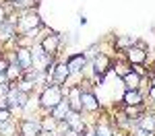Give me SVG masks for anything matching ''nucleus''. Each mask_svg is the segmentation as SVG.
Masks as SVG:
<instances>
[{
	"mask_svg": "<svg viewBox=\"0 0 155 136\" xmlns=\"http://www.w3.org/2000/svg\"><path fill=\"white\" fill-rule=\"evenodd\" d=\"M81 103H83L87 109H97V101L91 93H83V95H81Z\"/></svg>",
	"mask_w": 155,
	"mask_h": 136,
	"instance_id": "6e6552de",
	"label": "nucleus"
},
{
	"mask_svg": "<svg viewBox=\"0 0 155 136\" xmlns=\"http://www.w3.org/2000/svg\"><path fill=\"white\" fill-rule=\"evenodd\" d=\"M21 70H23V68H21L19 64H12V66H8V68H6V76H8V81H12L15 76H19V74H21Z\"/></svg>",
	"mask_w": 155,
	"mask_h": 136,
	"instance_id": "4468645a",
	"label": "nucleus"
},
{
	"mask_svg": "<svg viewBox=\"0 0 155 136\" xmlns=\"http://www.w3.org/2000/svg\"><path fill=\"white\" fill-rule=\"evenodd\" d=\"M97 136H112V134H110L107 128H99V130H97Z\"/></svg>",
	"mask_w": 155,
	"mask_h": 136,
	"instance_id": "412c9836",
	"label": "nucleus"
},
{
	"mask_svg": "<svg viewBox=\"0 0 155 136\" xmlns=\"http://www.w3.org/2000/svg\"><path fill=\"white\" fill-rule=\"evenodd\" d=\"M124 101H126L128 105H139V103H141V95H139L137 91H128V93L124 95Z\"/></svg>",
	"mask_w": 155,
	"mask_h": 136,
	"instance_id": "f8f14e48",
	"label": "nucleus"
},
{
	"mask_svg": "<svg viewBox=\"0 0 155 136\" xmlns=\"http://www.w3.org/2000/svg\"><path fill=\"white\" fill-rule=\"evenodd\" d=\"M15 6H19V8H25V6H31V0H17V2H15Z\"/></svg>",
	"mask_w": 155,
	"mask_h": 136,
	"instance_id": "a211bd4d",
	"label": "nucleus"
},
{
	"mask_svg": "<svg viewBox=\"0 0 155 136\" xmlns=\"http://www.w3.org/2000/svg\"><path fill=\"white\" fill-rule=\"evenodd\" d=\"M68 66L66 64H60V66H56V76H54V83L56 85H62L64 81H66V76H68Z\"/></svg>",
	"mask_w": 155,
	"mask_h": 136,
	"instance_id": "0eeeda50",
	"label": "nucleus"
},
{
	"mask_svg": "<svg viewBox=\"0 0 155 136\" xmlns=\"http://www.w3.org/2000/svg\"><path fill=\"white\" fill-rule=\"evenodd\" d=\"M2 21H4V11H2V6H0V25H2Z\"/></svg>",
	"mask_w": 155,
	"mask_h": 136,
	"instance_id": "5701e85b",
	"label": "nucleus"
},
{
	"mask_svg": "<svg viewBox=\"0 0 155 136\" xmlns=\"http://www.w3.org/2000/svg\"><path fill=\"white\" fill-rule=\"evenodd\" d=\"M66 124L72 126L74 130H83V124L79 122V113H77V111H72L71 115H66Z\"/></svg>",
	"mask_w": 155,
	"mask_h": 136,
	"instance_id": "9d476101",
	"label": "nucleus"
},
{
	"mask_svg": "<svg viewBox=\"0 0 155 136\" xmlns=\"http://www.w3.org/2000/svg\"><path fill=\"white\" fill-rule=\"evenodd\" d=\"M17 64H19L23 70H27V68L31 66V52H29V49H19V52H17Z\"/></svg>",
	"mask_w": 155,
	"mask_h": 136,
	"instance_id": "20e7f679",
	"label": "nucleus"
},
{
	"mask_svg": "<svg viewBox=\"0 0 155 136\" xmlns=\"http://www.w3.org/2000/svg\"><path fill=\"white\" fill-rule=\"evenodd\" d=\"M79 93H81L79 89H72V91H71V97H72V101H71V103H68V105H71V107H72V109H74V111H79V109H81V107H83V103L79 101Z\"/></svg>",
	"mask_w": 155,
	"mask_h": 136,
	"instance_id": "9b49d317",
	"label": "nucleus"
},
{
	"mask_svg": "<svg viewBox=\"0 0 155 136\" xmlns=\"http://www.w3.org/2000/svg\"><path fill=\"white\" fill-rule=\"evenodd\" d=\"M83 62H85L83 56H72L66 66H68V70H79V64H83Z\"/></svg>",
	"mask_w": 155,
	"mask_h": 136,
	"instance_id": "2eb2a0df",
	"label": "nucleus"
},
{
	"mask_svg": "<svg viewBox=\"0 0 155 136\" xmlns=\"http://www.w3.org/2000/svg\"><path fill=\"white\" fill-rule=\"evenodd\" d=\"M60 101H62V93H60L58 85H52L48 91L41 95V103H44L46 107H56Z\"/></svg>",
	"mask_w": 155,
	"mask_h": 136,
	"instance_id": "f257e3e1",
	"label": "nucleus"
},
{
	"mask_svg": "<svg viewBox=\"0 0 155 136\" xmlns=\"http://www.w3.org/2000/svg\"><path fill=\"white\" fill-rule=\"evenodd\" d=\"M141 128H143V130H149V132H153V128H155V118H145L143 122H141Z\"/></svg>",
	"mask_w": 155,
	"mask_h": 136,
	"instance_id": "f3484780",
	"label": "nucleus"
},
{
	"mask_svg": "<svg viewBox=\"0 0 155 136\" xmlns=\"http://www.w3.org/2000/svg\"><path fill=\"white\" fill-rule=\"evenodd\" d=\"M8 120V109H2L0 111V122H6Z\"/></svg>",
	"mask_w": 155,
	"mask_h": 136,
	"instance_id": "6ab92c4d",
	"label": "nucleus"
},
{
	"mask_svg": "<svg viewBox=\"0 0 155 136\" xmlns=\"http://www.w3.org/2000/svg\"><path fill=\"white\" fill-rule=\"evenodd\" d=\"M124 81H126V87L128 89H137L139 87V74H126Z\"/></svg>",
	"mask_w": 155,
	"mask_h": 136,
	"instance_id": "ddd939ff",
	"label": "nucleus"
},
{
	"mask_svg": "<svg viewBox=\"0 0 155 136\" xmlns=\"http://www.w3.org/2000/svg\"><path fill=\"white\" fill-rule=\"evenodd\" d=\"M56 46H58V37H56V35H52V37H48V39L44 41L41 49H44L46 54H50V52H54V49H56Z\"/></svg>",
	"mask_w": 155,
	"mask_h": 136,
	"instance_id": "1a4fd4ad",
	"label": "nucleus"
},
{
	"mask_svg": "<svg viewBox=\"0 0 155 136\" xmlns=\"http://www.w3.org/2000/svg\"><path fill=\"white\" fill-rule=\"evenodd\" d=\"M37 25H39V19H37V14H31V12H27V14H23L21 23H19V29H21V31H29L31 27H37Z\"/></svg>",
	"mask_w": 155,
	"mask_h": 136,
	"instance_id": "f03ea898",
	"label": "nucleus"
},
{
	"mask_svg": "<svg viewBox=\"0 0 155 136\" xmlns=\"http://www.w3.org/2000/svg\"><path fill=\"white\" fill-rule=\"evenodd\" d=\"M68 109H71L68 101H60L56 107H52V115H54L56 120H66V115H68Z\"/></svg>",
	"mask_w": 155,
	"mask_h": 136,
	"instance_id": "7ed1b4c3",
	"label": "nucleus"
},
{
	"mask_svg": "<svg viewBox=\"0 0 155 136\" xmlns=\"http://www.w3.org/2000/svg\"><path fill=\"white\" fill-rule=\"evenodd\" d=\"M137 136H153V132H149V130H137Z\"/></svg>",
	"mask_w": 155,
	"mask_h": 136,
	"instance_id": "aec40b11",
	"label": "nucleus"
},
{
	"mask_svg": "<svg viewBox=\"0 0 155 136\" xmlns=\"http://www.w3.org/2000/svg\"><path fill=\"white\" fill-rule=\"evenodd\" d=\"M39 130H41V126L37 122H23V126H21V134L23 136H37Z\"/></svg>",
	"mask_w": 155,
	"mask_h": 136,
	"instance_id": "39448f33",
	"label": "nucleus"
},
{
	"mask_svg": "<svg viewBox=\"0 0 155 136\" xmlns=\"http://www.w3.org/2000/svg\"><path fill=\"white\" fill-rule=\"evenodd\" d=\"M0 74H6V62L0 60Z\"/></svg>",
	"mask_w": 155,
	"mask_h": 136,
	"instance_id": "4be33fe9",
	"label": "nucleus"
},
{
	"mask_svg": "<svg viewBox=\"0 0 155 136\" xmlns=\"http://www.w3.org/2000/svg\"><path fill=\"white\" fill-rule=\"evenodd\" d=\"M25 99H27V95H25L23 91H11V93H8V103H11V105H19V107H23Z\"/></svg>",
	"mask_w": 155,
	"mask_h": 136,
	"instance_id": "423d86ee",
	"label": "nucleus"
},
{
	"mask_svg": "<svg viewBox=\"0 0 155 136\" xmlns=\"http://www.w3.org/2000/svg\"><path fill=\"white\" fill-rule=\"evenodd\" d=\"M151 97H155V89H153V91H151Z\"/></svg>",
	"mask_w": 155,
	"mask_h": 136,
	"instance_id": "b1692460",
	"label": "nucleus"
},
{
	"mask_svg": "<svg viewBox=\"0 0 155 136\" xmlns=\"http://www.w3.org/2000/svg\"><path fill=\"white\" fill-rule=\"evenodd\" d=\"M106 66H107V58L106 56H99L95 60V70H97V74L99 72H106Z\"/></svg>",
	"mask_w": 155,
	"mask_h": 136,
	"instance_id": "dca6fc26",
	"label": "nucleus"
}]
</instances>
